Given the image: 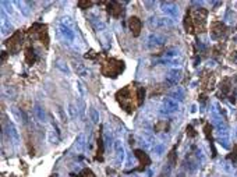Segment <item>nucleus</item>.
<instances>
[{
    "label": "nucleus",
    "instance_id": "1",
    "mask_svg": "<svg viewBox=\"0 0 237 177\" xmlns=\"http://www.w3.org/2000/svg\"><path fill=\"white\" fill-rule=\"evenodd\" d=\"M116 98H117L119 103L121 105L123 109H126V112L131 113L134 112V105H133V101L134 98H137V95L131 94V86H124L123 89H120V91L116 94Z\"/></svg>",
    "mask_w": 237,
    "mask_h": 177
},
{
    "label": "nucleus",
    "instance_id": "2",
    "mask_svg": "<svg viewBox=\"0 0 237 177\" xmlns=\"http://www.w3.org/2000/svg\"><path fill=\"white\" fill-rule=\"evenodd\" d=\"M123 70H124V63L116 59H107L102 66V74L112 78H116Z\"/></svg>",
    "mask_w": 237,
    "mask_h": 177
},
{
    "label": "nucleus",
    "instance_id": "3",
    "mask_svg": "<svg viewBox=\"0 0 237 177\" xmlns=\"http://www.w3.org/2000/svg\"><path fill=\"white\" fill-rule=\"evenodd\" d=\"M206 16H208V11L204 10V8H197V10L194 11V14L191 16V18H193L195 31H198V32H204V31H205Z\"/></svg>",
    "mask_w": 237,
    "mask_h": 177
},
{
    "label": "nucleus",
    "instance_id": "4",
    "mask_svg": "<svg viewBox=\"0 0 237 177\" xmlns=\"http://www.w3.org/2000/svg\"><path fill=\"white\" fill-rule=\"evenodd\" d=\"M21 43H22V42H21V32H16L10 39L6 42V45H7L10 52H17L21 47Z\"/></svg>",
    "mask_w": 237,
    "mask_h": 177
},
{
    "label": "nucleus",
    "instance_id": "5",
    "mask_svg": "<svg viewBox=\"0 0 237 177\" xmlns=\"http://www.w3.org/2000/svg\"><path fill=\"white\" fill-rule=\"evenodd\" d=\"M128 27H130L131 32H133L134 37H138L140 32H141V27H142V24H141V20L138 18V17H131L130 20H128Z\"/></svg>",
    "mask_w": 237,
    "mask_h": 177
},
{
    "label": "nucleus",
    "instance_id": "6",
    "mask_svg": "<svg viewBox=\"0 0 237 177\" xmlns=\"http://www.w3.org/2000/svg\"><path fill=\"white\" fill-rule=\"evenodd\" d=\"M225 32H226V27H225L222 22H214V24H212L211 37L214 38V39H218V38H220L222 35H225Z\"/></svg>",
    "mask_w": 237,
    "mask_h": 177
},
{
    "label": "nucleus",
    "instance_id": "7",
    "mask_svg": "<svg viewBox=\"0 0 237 177\" xmlns=\"http://www.w3.org/2000/svg\"><path fill=\"white\" fill-rule=\"evenodd\" d=\"M134 154H136V156L140 159V163H141L140 170H144V167L148 166V165L151 163V159H149V156H148V155H146L144 151H141V149H137Z\"/></svg>",
    "mask_w": 237,
    "mask_h": 177
},
{
    "label": "nucleus",
    "instance_id": "8",
    "mask_svg": "<svg viewBox=\"0 0 237 177\" xmlns=\"http://www.w3.org/2000/svg\"><path fill=\"white\" fill-rule=\"evenodd\" d=\"M107 11H109V14H112L113 17H120L123 14V8L117 2L109 3V4H107Z\"/></svg>",
    "mask_w": 237,
    "mask_h": 177
},
{
    "label": "nucleus",
    "instance_id": "9",
    "mask_svg": "<svg viewBox=\"0 0 237 177\" xmlns=\"http://www.w3.org/2000/svg\"><path fill=\"white\" fill-rule=\"evenodd\" d=\"M184 28H185V31L190 32V34H194V31H195L193 18H191V14L190 13H187V16H185V18H184Z\"/></svg>",
    "mask_w": 237,
    "mask_h": 177
},
{
    "label": "nucleus",
    "instance_id": "10",
    "mask_svg": "<svg viewBox=\"0 0 237 177\" xmlns=\"http://www.w3.org/2000/svg\"><path fill=\"white\" fill-rule=\"evenodd\" d=\"M163 6H165V13H167L169 16H172V17H177V14H179V10L176 8V6L173 4V3H163Z\"/></svg>",
    "mask_w": 237,
    "mask_h": 177
},
{
    "label": "nucleus",
    "instance_id": "11",
    "mask_svg": "<svg viewBox=\"0 0 237 177\" xmlns=\"http://www.w3.org/2000/svg\"><path fill=\"white\" fill-rule=\"evenodd\" d=\"M60 32L63 34V37H64L66 39H68V41H73V39H74V32L71 31V29L68 28L66 24L60 25Z\"/></svg>",
    "mask_w": 237,
    "mask_h": 177
},
{
    "label": "nucleus",
    "instance_id": "12",
    "mask_svg": "<svg viewBox=\"0 0 237 177\" xmlns=\"http://www.w3.org/2000/svg\"><path fill=\"white\" fill-rule=\"evenodd\" d=\"M180 71L179 70H172L169 73V76H167V82H170V84H173V85H175V84H177V81L180 80Z\"/></svg>",
    "mask_w": 237,
    "mask_h": 177
},
{
    "label": "nucleus",
    "instance_id": "13",
    "mask_svg": "<svg viewBox=\"0 0 237 177\" xmlns=\"http://www.w3.org/2000/svg\"><path fill=\"white\" fill-rule=\"evenodd\" d=\"M25 60L29 63V64H34L37 61V55H35V50L32 47H28L25 50Z\"/></svg>",
    "mask_w": 237,
    "mask_h": 177
},
{
    "label": "nucleus",
    "instance_id": "14",
    "mask_svg": "<svg viewBox=\"0 0 237 177\" xmlns=\"http://www.w3.org/2000/svg\"><path fill=\"white\" fill-rule=\"evenodd\" d=\"M165 107H166V112H173V110L177 109V103H176L173 99L167 98L166 101H165Z\"/></svg>",
    "mask_w": 237,
    "mask_h": 177
},
{
    "label": "nucleus",
    "instance_id": "15",
    "mask_svg": "<svg viewBox=\"0 0 237 177\" xmlns=\"http://www.w3.org/2000/svg\"><path fill=\"white\" fill-rule=\"evenodd\" d=\"M144 98H145V89H144L142 86H140V88L137 89V105H142Z\"/></svg>",
    "mask_w": 237,
    "mask_h": 177
},
{
    "label": "nucleus",
    "instance_id": "16",
    "mask_svg": "<svg viewBox=\"0 0 237 177\" xmlns=\"http://www.w3.org/2000/svg\"><path fill=\"white\" fill-rule=\"evenodd\" d=\"M34 112H35V115H37V117L41 121H43V120H45V112H43V109H42L39 105H35Z\"/></svg>",
    "mask_w": 237,
    "mask_h": 177
},
{
    "label": "nucleus",
    "instance_id": "17",
    "mask_svg": "<svg viewBox=\"0 0 237 177\" xmlns=\"http://www.w3.org/2000/svg\"><path fill=\"white\" fill-rule=\"evenodd\" d=\"M220 89H222V92H223V94H229V91H230V81L229 80H225L223 82L220 84Z\"/></svg>",
    "mask_w": 237,
    "mask_h": 177
},
{
    "label": "nucleus",
    "instance_id": "18",
    "mask_svg": "<svg viewBox=\"0 0 237 177\" xmlns=\"http://www.w3.org/2000/svg\"><path fill=\"white\" fill-rule=\"evenodd\" d=\"M102 154H103V142H102V140L99 138L98 140V155H96L98 160H102Z\"/></svg>",
    "mask_w": 237,
    "mask_h": 177
},
{
    "label": "nucleus",
    "instance_id": "19",
    "mask_svg": "<svg viewBox=\"0 0 237 177\" xmlns=\"http://www.w3.org/2000/svg\"><path fill=\"white\" fill-rule=\"evenodd\" d=\"M116 152H117V160H123V158H124V151H123V148L120 146V144L117 142L116 144Z\"/></svg>",
    "mask_w": 237,
    "mask_h": 177
},
{
    "label": "nucleus",
    "instance_id": "20",
    "mask_svg": "<svg viewBox=\"0 0 237 177\" xmlns=\"http://www.w3.org/2000/svg\"><path fill=\"white\" fill-rule=\"evenodd\" d=\"M89 116H91V120L94 123H98L99 120V113L96 112V109H89Z\"/></svg>",
    "mask_w": 237,
    "mask_h": 177
},
{
    "label": "nucleus",
    "instance_id": "21",
    "mask_svg": "<svg viewBox=\"0 0 237 177\" xmlns=\"http://www.w3.org/2000/svg\"><path fill=\"white\" fill-rule=\"evenodd\" d=\"M78 177H95L94 172H92L91 169H84L82 172L78 175Z\"/></svg>",
    "mask_w": 237,
    "mask_h": 177
},
{
    "label": "nucleus",
    "instance_id": "22",
    "mask_svg": "<svg viewBox=\"0 0 237 177\" xmlns=\"http://www.w3.org/2000/svg\"><path fill=\"white\" fill-rule=\"evenodd\" d=\"M78 6L81 8H85V7H91L92 6V2H82V0H81V2L78 3Z\"/></svg>",
    "mask_w": 237,
    "mask_h": 177
},
{
    "label": "nucleus",
    "instance_id": "23",
    "mask_svg": "<svg viewBox=\"0 0 237 177\" xmlns=\"http://www.w3.org/2000/svg\"><path fill=\"white\" fill-rule=\"evenodd\" d=\"M187 134H188L190 137H195V135H197V133L194 131V128L191 127V125H188V127H187Z\"/></svg>",
    "mask_w": 237,
    "mask_h": 177
},
{
    "label": "nucleus",
    "instance_id": "24",
    "mask_svg": "<svg viewBox=\"0 0 237 177\" xmlns=\"http://www.w3.org/2000/svg\"><path fill=\"white\" fill-rule=\"evenodd\" d=\"M86 57H89V59H95V57H96V53H95V52H89L88 55H86Z\"/></svg>",
    "mask_w": 237,
    "mask_h": 177
},
{
    "label": "nucleus",
    "instance_id": "25",
    "mask_svg": "<svg viewBox=\"0 0 237 177\" xmlns=\"http://www.w3.org/2000/svg\"><path fill=\"white\" fill-rule=\"evenodd\" d=\"M179 177H184V176H183V175H180V176H179Z\"/></svg>",
    "mask_w": 237,
    "mask_h": 177
},
{
    "label": "nucleus",
    "instance_id": "26",
    "mask_svg": "<svg viewBox=\"0 0 237 177\" xmlns=\"http://www.w3.org/2000/svg\"><path fill=\"white\" fill-rule=\"evenodd\" d=\"M236 135H237V131H236Z\"/></svg>",
    "mask_w": 237,
    "mask_h": 177
},
{
    "label": "nucleus",
    "instance_id": "27",
    "mask_svg": "<svg viewBox=\"0 0 237 177\" xmlns=\"http://www.w3.org/2000/svg\"><path fill=\"white\" fill-rule=\"evenodd\" d=\"M134 177H138V176H134Z\"/></svg>",
    "mask_w": 237,
    "mask_h": 177
}]
</instances>
